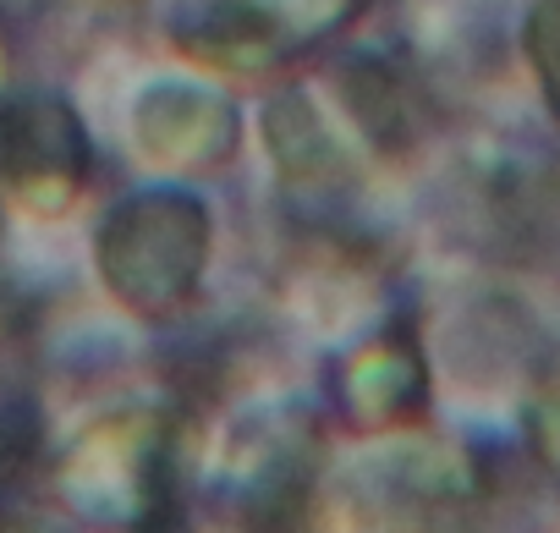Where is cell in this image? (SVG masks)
Instances as JSON below:
<instances>
[{
  "instance_id": "obj_3",
  "label": "cell",
  "mask_w": 560,
  "mask_h": 533,
  "mask_svg": "<svg viewBox=\"0 0 560 533\" xmlns=\"http://www.w3.org/2000/svg\"><path fill=\"white\" fill-rule=\"evenodd\" d=\"M0 176L23 193V204L45 215L67 209L89 176V138L72 105L28 100L0 111Z\"/></svg>"
},
{
  "instance_id": "obj_1",
  "label": "cell",
  "mask_w": 560,
  "mask_h": 533,
  "mask_svg": "<svg viewBox=\"0 0 560 533\" xmlns=\"http://www.w3.org/2000/svg\"><path fill=\"white\" fill-rule=\"evenodd\" d=\"M209 242L214 220L192 193H138L105 215L94 258L121 309L165 320L198 292Z\"/></svg>"
},
{
  "instance_id": "obj_7",
  "label": "cell",
  "mask_w": 560,
  "mask_h": 533,
  "mask_svg": "<svg viewBox=\"0 0 560 533\" xmlns=\"http://www.w3.org/2000/svg\"><path fill=\"white\" fill-rule=\"evenodd\" d=\"M522 45H527V61H533V78H538L549 111L560 116V0H533Z\"/></svg>"
},
{
  "instance_id": "obj_2",
  "label": "cell",
  "mask_w": 560,
  "mask_h": 533,
  "mask_svg": "<svg viewBox=\"0 0 560 533\" xmlns=\"http://www.w3.org/2000/svg\"><path fill=\"white\" fill-rule=\"evenodd\" d=\"M363 0H209L203 18L176 23V45L198 61L220 67H258L275 56H292L298 45L341 28Z\"/></svg>"
},
{
  "instance_id": "obj_6",
  "label": "cell",
  "mask_w": 560,
  "mask_h": 533,
  "mask_svg": "<svg viewBox=\"0 0 560 533\" xmlns=\"http://www.w3.org/2000/svg\"><path fill=\"white\" fill-rule=\"evenodd\" d=\"M264 138H269V154L287 182H319L325 171H336V138L303 94H280L269 105Z\"/></svg>"
},
{
  "instance_id": "obj_5",
  "label": "cell",
  "mask_w": 560,
  "mask_h": 533,
  "mask_svg": "<svg viewBox=\"0 0 560 533\" xmlns=\"http://www.w3.org/2000/svg\"><path fill=\"white\" fill-rule=\"evenodd\" d=\"M341 402H347L358 429L412 424L429 407V374H423V358H418L412 336H380L374 347H363L347 363Z\"/></svg>"
},
{
  "instance_id": "obj_4",
  "label": "cell",
  "mask_w": 560,
  "mask_h": 533,
  "mask_svg": "<svg viewBox=\"0 0 560 533\" xmlns=\"http://www.w3.org/2000/svg\"><path fill=\"white\" fill-rule=\"evenodd\" d=\"M236 111L192 83H154L132 111V138L160 165H214L236 149Z\"/></svg>"
}]
</instances>
